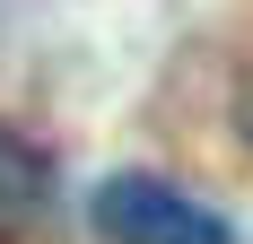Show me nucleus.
<instances>
[{"instance_id":"obj_1","label":"nucleus","mask_w":253,"mask_h":244,"mask_svg":"<svg viewBox=\"0 0 253 244\" xmlns=\"http://www.w3.org/2000/svg\"><path fill=\"white\" fill-rule=\"evenodd\" d=\"M87 218L105 244H227V218H210L201 201H183L157 174H105Z\"/></svg>"},{"instance_id":"obj_2","label":"nucleus","mask_w":253,"mask_h":244,"mask_svg":"<svg viewBox=\"0 0 253 244\" xmlns=\"http://www.w3.org/2000/svg\"><path fill=\"white\" fill-rule=\"evenodd\" d=\"M52 209V157L26 131L0 122V236H26V227H44Z\"/></svg>"},{"instance_id":"obj_3","label":"nucleus","mask_w":253,"mask_h":244,"mask_svg":"<svg viewBox=\"0 0 253 244\" xmlns=\"http://www.w3.org/2000/svg\"><path fill=\"white\" fill-rule=\"evenodd\" d=\"M245 131H253V96H245Z\"/></svg>"}]
</instances>
